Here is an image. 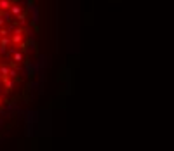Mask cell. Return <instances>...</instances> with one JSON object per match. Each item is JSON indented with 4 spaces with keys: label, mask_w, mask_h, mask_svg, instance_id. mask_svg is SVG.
I'll return each instance as SVG.
<instances>
[{
    "label": "cell",
    "mask_w": 174,
    "mask_h": 151,
    "mask_svg": "<svg viewBox=\"0 0 174 151\" xmlns=\"http://www.w3.org/2000/svg\"><path fill=\"white\" fill-rule=\"evenodd\" d=\"M12 85H14V83H12V82H7V78H5V87H7V90H11Z\"/></svg>",
    "instance_id": "obj_3"
},
{
    "label": "cell",
    "mask_w": 174,
    "mask_h": 151,
    "mask_svg": "<svg viewBox=\"0 0 174 151\" xmlns=\"http://www.w3.org/2000/svg\"><path fill=\"white\" fill-rule=\"evenodd\" d=\"M11 12H12V14H19V12H21V7H19V5H14V7L11 9Z\"/></svg>",
    "instance_id": "obj_2"
},
{
    "label": "cell",
    "mask_w": 174,
    "mask_h": 151,
    "mask_svg": "<svg viewBox=\"0 0 174 151\" xmlns=\"http://www.w3.org/2000/svg\"><path fill=\"white\" fill-rule=\"evenodd\" d=\"M0 7H2V9H9L11 2H9V0H0Z\"/></svg>",
    "instance_id": "obj_1"
}]
</instances>
